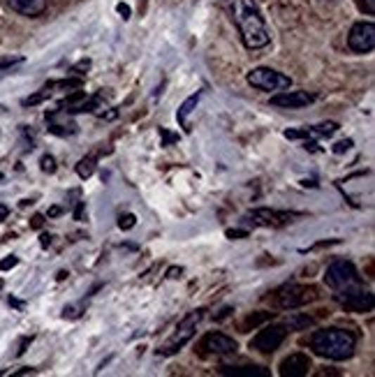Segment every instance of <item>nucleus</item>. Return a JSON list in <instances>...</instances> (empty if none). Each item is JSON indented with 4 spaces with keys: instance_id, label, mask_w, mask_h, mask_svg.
Here are the masks:
<instances>
[{
    "instance_id": "nucleus-13",
    "label": "nucleus",
    "mask_w": 375,
    "mask_h": 377,
    "mask_svg": "<svg viewBox=\"0 0 375 377\" xmlns=\"http://www.w3.org/2000/svg\"><path fill=\"white\" fill-rule=\"evenodd\" d=\"M315 102V95L308 91H283L271 98V107L278 109H301Z\"/></svg>"
},
{
    "instance_id": "nucleus-37",
    "label": "nucleus",
    "mask_w": 375,
    "mask_h": 377,
    "mask_svg": "<svg viewBox=\"0 0 375 377\" xmlns=\"http://www.w3.org/2000/svg\"><path fill=\"white\" fill-rule=\"evenodd\" d=\"M63 317H79V312L75 306H65V310H63Z\"/></svg>"
},
{
    "instance_id": "nucleus-20",
    "label": "nucleus",
    "mask_w": 375,
    "mask_h": 377,
    "mask_svg": "<svg viewBox=\"0 0 375 377\" xmlns=\"http://www.w3.org/2000/svg\"><path fill=\"white\" fill-rule=\"evenodd\" d=\"M95 172V158H84V160H79V165H77V174H79V179H89V176H93Z\"/></svg>"
},
{
    "instance_id": "nucleus-30",
    "label": "nucleus",
    "mask_w": 375,
    "mask_h": 377,
    "mask_svg": "<svg viewBox=\"0 0 375 377\" xmlns=\"http://www.w3.org/2000/svg\"><path fill=\"white\" fill-rule=\"evenodd\" d=\"M19 264V257H14V255H10L7 260H3L0 262V271H10V269H14Z\"/></svg>"
},
{
    "instance_id": "nucleus-16",
    "label": "nucleus",
    "mask_w": 375,
    "mask_h": 377,
    "mask_svg": "<svg viewBox=\"0 0 375 377\" xmlns=\"http://www.w3.org/2000/svg\"><path fill=\"white\" fill-rule=\"evenodd\" d=\"M199 98H202V91H197V93L190 95V98H188L186 102H183L181 107H179V111H177V120H179V125H181V127H186V132L190 130V127H188V116L193 114V109L197 107Z\"/></svg>"
},
{
    "instance_id": "nucleus-43",
    "label": "nucleus",
    "mask_w": 375,
    "mask_h": 377,
    "mask_svg": "<svg viewBox=\"0 0 375 377\" xmlns=\"http://www.w3.org/2000/svg\"><path fill=\"white\" fill-rule=\"evenodd\" d=\"M49 215H51V218H56V215H61V208H58V206H53L51 211H49Z\"/></svg>"
},
{
    "instance_id": "nucleus-18",
    "label": "nucleus",
    "mask_w": 375,
    "mask_h": 377,
    "mask_svg": "<svg viewBox=\"0 0 375 377\" xmlns=\"http://www.w3.org/2000/svg\"><path fill=\"white\" fill-rule=\"evenodd\" d=\"M313 324H315V317L306 315V312H292V317L287 319L285 326L290 328V331H301V328H308Z\"/></svg>"
},
{
    "instance_id": "nucleus-8",
    "label": "nucleus",
    "mask_w": 375,
    "mask_h": 377,
    "mask_svg": "<svg viewBox=\"0 0 375 377\" xmlns=\"http://www.w3.org/2000/svg\"><path fill=\"white\" fill-rule=\"evenodd\" d=\"M287 326L285 324H269L262 326L258 336L250 340V350L260 352V354H274V352L281 347L287 338Z\"/></svg>"
},
{
    "instance_id": "nucleus-23",
    "label": "nucleus",
    "mask_w": 375,
    "mask_h": 377,
    "mask_svg": "<svg viewBox=\"0 0 375 377\" xmlns=\"http://www.w3.org/2000/svg\"><path fill=\"white\" fill-rule=\"evenodd\" d=\"M49 95H51V88H49V86H44V88H42V91H39V93L30 95V98H26V100H23V107H33V104H39L42 100H46V98H49Z\"/></svg>"
},
{
    "instance_id": "nucleus-32",
    "label": "nucleus",
    "mask_w": 375,
    "mask_h": 377,
    "mask_svg": "<svg viewBox=\"0 0 375 377\" xmlns=\"http://www.w3.org/2000/svg\"><path fill=\"white\" fill-rule=\"evenodd\" d=\"M248 231L246 229H227V238H246Z\"/></svg>"
},
{
    "instance_id": "nucleus-21",
    "label": "nucleus",
    "mask_w": 375,
    "mask_h": 377,
    "mask_svg": "<svg viewBox=\"0 0 375 377\" xmlns=\"http://www.w3.org/2000/svg\"><path fill=\"white\" fill-rule=\"evenodd\" d=\"M98 104H100V95H93V98H89L86 102L77 104V107H72V109H68V111H70V114H86V111L98 109Z\"/></svg>"
},
{
    "instance_id": "nucleus-29",
    "label": "nucleus",
    "mask_w": 375,
    "mask_h": 377,
    "mask_svg": "<svg viewBox=\"0 0 375 377\" xmlns=\"http://www.w3.org/2000/svg\"><path fill=\"white\" fill-rule=\"evenodd\" d=\"M352 148V139H343V141H338V143H333V153H345V151H350Z\"/></svg>"
},
{
    "instance_id": "nucleus-44",
    "label": "nucleus",
    "mask_w": 375,
    "mask_h": 377,
    "mask_svg": "<svg viewBox=\"0 0 375 377\" xmlns=\"http://www.w3.org/2000/svg\"><path fill=\"white\" fill-rule=\"evenodd\" d=\"M0 290H3V280H0Z\"/></svg>"
},
{
    "instance_id": "nucleus-10",
    "label": "nucleus",
    "mask_w": 375,
    "mask_h": 377,
    "mask_svg": "<svg viewBox=\"0 0 375 377\" xmlns=\"http://www.w3.org/2000/svg\"><path fill=\"white\" fill-rule=\"evenodd\" d=\"M348 46L355 53H371L375 49V26L373 21H359L350 28Z\"/></svg>"
},
{
    "instance_id": "nucleus-6",
    "label": "nucleus",
    "mask_w": 375,
    "mask_h": 377,
    "mask_svg": "<svg viewBox=\"0 0 375 377\" xmlns=\"http://www.w3.org/2000/svg\"><path fill=\"white\" fill-rule=\"evenodd\" d=\"M246 82L258 91H285L292 86V79L274 68H255L246 75Z\"/></svg>"
},
{
    "instance_id": "nucleus-2",
    "label": "nucleus",
    "mask_w": 375,
    "mask_h": 377,
    "mask_svg": "<svg viewBox=\"0 0 375 377\" xmlns=\"http://www.w3.org/2000/svg\"><path fill=\"white\" fill-rule=\"evenodd\" d=\"M310 350L313 354L329 359V361H345L355 354L357 347V336L348 328H338V326H329V328H320L310 336Z\"/></svg>"
},
{
    "instance_id": "nucleus-33",
    "label": "nucleus",
    "mask_w": 375,
    "mask_h": 377,
    "mask_svg": "<svg viewBox=\"0 0 375 377\" xmlns=\"http://www.w3.org/2000/svg\"><path fill=\"white\" fill-rule=\"evenodd\" d=\"M362 10L366 14H375V0H362Z\"/></svg>"
},
{
    "instance_id": "nucleus-26",
    "label": "nucleus",
    "mask_w": 375,
    "mask_h": 377,
    "mask_svg": "<svg viewBox=\"0 0 375 377\" xmlns=\"http://www.w3.org/2000/svg\"><path fill=\"white\" fill-rule=\"evenodd\" d=\"M134 224H137V218H134L132 213H125V215L118 218V227H121V229H132Z\"/></svg>"
},
{
    "instance_id": "nucleus-36",
    "label": "nucleus",
    "mask_w": 375,
    "mask_h": 377,
    "mask_svg": "<svg viewBox=\"0 0 375 377\" xmlns=\"http://www.w3.org/2000/svg\"><path fill=\"white\" fill-rule=\"evenodd\" d=\"M232 308H222L220 312H218V315H215V319H218V322H222V319H225V317H229V315H232Z\"/></svg>"
},
{
    "instance_id": "nucleus-24",
    "label": "nucleus",
    "mask_w": 375,
    "mask_h": 377,
    "mask_svg": "<svg viewBox=\"0 0 375 377\" xmlns=\"http://www.w3.org/2000/svg\"><path fill=\"white\" fill-rule=\"evenodd\" d=\"M23 63V56H12V58H3L0 60V77H5L14 65H21Z\"/></svg>"
},
{
    "instance_id": "nucleus-45",
    "label": "nucleus",
    "mask_w": 375,
    "mask_h": 377,
    "mask_svg": "<svg viewBox=\"0 0 375 377\" xmlns=\"http://www.w3.org/2000/svg\"><path fill=\"white\" fill-rule=\"evenodd\" d=\"M0 181H3V174H0Z\"/></svg>"
},
{
    "instance_id": "nucleus-14",
    "label": "nucleus",
    "mask_w": 375,
    "mask_h": 377,
    "mask_svg": "<svg viewBox=\"0 0 375 377\" xmlns=\"http://www.w3.org/2000/svg\"><path fill=\"white\" fill-rule=\"evenodd\" d=\"M7 5L12 7L14 12L21 14V17H39L46 5H49V0H7Z\"/></svg>"
},
{
    "instance_id": "nucleus-25",
    "label": "nucleus",
    "mask_w": 375,
    "mask_h": 377,
    "mask_svg": "<svg viewBox=\"0 0 375 377\" xmlns=\"http://www.w3.org/2000/svg\"><path fill=\"white\" fill-rule=\"evenodd\" d=\"M49 88H82V79H63V82H49Z\"/></svg>"
},
{
    "instance_id": "nucleus-28",
    "label": "nucleus",
    "mask_w": 375,
    "mask_h": 377,
    "mask_svg": "<svg viewBox=\"0 0 375 377\" xmlns=\"http://www.w3.org/2000/svg\"><path fill=\"white\" fill-rule=\"evenodd\" d=\"M49 132L53 134H75L77 132V125H49Z\"/></svg>"
},
{
    "instance_id": "nucleus-34",
    "label": "nucleus",
    "mask_w": 375,
    "mask_h": 377,
    "mask_svg": "<svg viewBox=\"0 0 375 377\" xmlns=\"http://www.w3.org/2000/svg\"><path fill=\"white\" fill-rule=\"evenodd\" d=\"M116 12L121 14L123 19H130V7H127L125 3H118V5H116Z\"/></svg>"
},
{
    "instance_id": "nucleus-15",
    "label": "nucleus",
    "mask_w": 375,
    "mask_h": 377,
    "mask_svg": "<svg viewBox=\"0 0 375 377\" xmlns=\"http://www.w3.org/2000/svg\"><path fill=\"white\" fill-rule=\"evenodd\" d=\"M222 375H232V377H269V368L265 366H222Z\"/></svg>"
},
{
    "instance_id": "nucleus-1",
    "label": "nucleus",
    "mask_w": 375,
    "mask_h": 377,
    "mask_svg": "<svg viewBox=\"0 0 375 377\" xmlns=\"http://www.w3.org/2000/svg\"><path fill=\"white\" fill-rule=\"evenodd\" d=\"M229 7H232V19L236 23L239 35H241L246 49L258 51V49L269 46L271 33L258 3H255V0H232Z\"/></svg>"
},
{
    "instance_id": "nucleus-41",
    "label": "nucleus",
    "mask_w": 375,
    "mask_h": 377,
    "mask_svg": "<svg viewBox=\"0 0 375 377\" xmlns=\"http://www.w3.org/2000/svg\"><path fill=\"white\" fill-rule=\"evenodd\" d=\"M82 213H84V202H79L77 211H75V218H77V220H82Z\"/></svg>"
},
{
    "instance_id": "nucleus-3",
    "label": "nucleus",
    "mask_w": 375,
    "mask_h": 377,
    "mask_svg": "<svg viewBox=\"0 0 375 377\" xmlns=\"http://www.w3.org/2000/svg\"><path fill=\"white\" fill-rule=\"evenodd\" d=\"M320 290L313 285H297V283H287L281 285L278 290L271 294V306L278 310H297L301 306H306L310 301L320 299Z\"/></svg>"
},
{
    "instance_id": "nucleus-31",
    "label": "nucleus",
    "mask_w": 375,
    "mask_h": 377,
    "mask_svg": "<svg viewBox=\"0 0 375 377\" xmlns=\"http://www.w3.org/2000/svg\"><path fill=\"white\" fill-rule=\"evenodd\" d=\"M160 134H163V139H165V143H163V146H170V143L179 141V134H172V132H167L165 127H160Z\"/></svg>"
},
{
    "instance_id": "nucleus-19",
    "label": "nucleus",
    "mask_w": 375,
    "mask_h": 377,
    "mask_svg": "<svg viewBox=\"0 0 375 377\" xmlns=\"http://www.w3.org/2000/svg\"><path fill=\"white\" fill-rule=\"evenodd\" d=\"M310 134H317V137H331V134L338 132V123H333V120H329V123H320V125H313L308 127Z\"/></svg>"
},
{
    "instance_id": "nucleus-5",
    "label": "nucleus",
    "mask_w": 375,
    "mask_h": 377,
    "mask_svg": "<svg viewBox=\"0 0 375 377\" xmlns=\"http://www.w3.org/2000/svg\"><path fill=\"white\" fill-rule=\"evenodd\" d=\"M338 294H333V299L345 310L350 312H371L373 306H375V299L369 290H364V287H359L357 283L348 285V287H341L336 290Z\"/></svg>"
},
{
    "instance_id": "nucleus-17",
    "label": "nucleus",
    "mask_w": 375,
    "mask_h": 377,
    "mask_svg": "<svg viewBox=\"0 0 375 377\" xmlns=\"http://www.w3.org/2000/svg\"><path fill=\"white\" fill-rule=\"evenodd\" d=\"M269 319H274V312H253V315H248L241 324H239V328H241V333H248L250 328H258L262 324H267Z\"/></svg>"
},
{
    "instance_id": "nucleus-42",
    "label": "nucleus",
    "mask_w": 375,
    "mask_h": 377,
    "mask_svg": "<svg viewBox=\"0 0 375 377\" xmlns=\"http://www.w3.org/2000/svg\"><path fill=\"white\" fill-rule=\"evenodd\" d=\"M177 274L181 276L183 274V269L179 267V269H170V274H167V276H170V278H177Z\"/></svg>"
},
{
    "instance_id": "nucleus-7",
    "label": "nucleus",
    "mask_w": 375,
    "mask_h": 377,
    "mask_svg": "<svg viewBox=\"0 0 375 377\" xmlns=\"http://www.w3.org/2000/svg\"><path fill=\"white\" fill-rule=\"evenodd\" d=\"M239 350V345L234 338L220 333V331H209L202 340L197 343V354L202 359H211V357H227L234 354Z\"/></svg>"
},
{
    "instance_id": "nucleus-11",
    "label": "nucleus",
    "mask_w": 375,
    "mask_h": 377,
    "mask_svg": "<svg viewBox=\"0 0 375 377\" xmlns=\"http://www.w3.org/2000/svg\"><path fill=\"white\" fill-rule=\"evenodd\" d=\"M299 213H290V211H276V208H255L246 220L258 224V227H283V224L292 222V218H297Z\"/></svg>"
},
{
    "instance_id": "nucleus-22",
    "label": "nucleus",
    "mask_w": 375,
    "mask_h": 377,
    "mask_svg": "<svg viewBox=\"0 0 375 377\" xmlns=\"http://www.w3.org/2000/svg\"><path fill=\"white\" fill-rule=\"evenodd\" d=\"M82 100H86V93H84V91H77V93L68 95L65 100H61V102H58V107H61V109H65V107L72 109V107H77V104L82 102Z\"/></svg>"
},
{
    "instance_id": "nucleus-27",
    "label": "nucleus",
    "mask_w": 375,
    "mask_h": 377,
    "mask_svg": "<svg viewBox=\"0 0 375 377\" xmlns=\"http://www.w3.org/2000/svg\"><path fill=\"white\" fill-rule=\"evenodd\" d=\"M39 167H42V172L53 174V172H56V160H53V155H42V160H39Z\"/></svg>"
},
{
    "instance_id": "nucleus-40",
    "label": "nucleus",
    "mask_w": 375,
    "mask_h": 377,
    "mask_svg": "<svg viewBox=\"0 0 375 377\" xmlns=\"http://www.w3.org/2000/svg\"><path fill=\"white\" fill-rule=\"evenodd\" d=\"M7 215H10V208H7L5 204H0V220H5Z\"/></svg>"
},
{
    "instance_id": "nucleus-12",
    "label": "nucleus",
    "mask_w": 375,
    "mask_h": 377,
    "mask_svg": "<svg viewBox=\"0 0 375 377\" xmlns=\"http://www.w3.org/2000/svg\"><path fill=\"white\" fill-rule=\"evenodd\" d=\"M313 368V361L308 354H301V352H294V354L285 357L278 366V375L281 377H306Z\"/></svg>"
},
{
    "instance_id": "nucleus-38",
    "label": "nucleus",
    "mask_w": 375,
    "mask_h": 377,
    "mask_svg": "<svg viewBox=\"0 0 375 377\" xmlns=\"http://www.w3.org/2000/svg\"><path fill=\"white\" fill-rule=\"evenodd\" d=\"M304 148L306 151H313V153H320V146H317V141H306Z\"/></svg>"
},
{
    "instance_id": "nucleus-9",
    "label": "nucleus",
    "mask_w": 375,
    "mask_h": 377,
    "mask_svg": "<svg viewBox=\"0 0 375 377\" xmlns=\"http://www.w3.org/2000/svg\"><path fill=\"white\" fill-rule=\"evenodd\" d=\"M324 283H326V287H331V290H341V287H348V285H352V283H359L355 264L352 262H345V260L331 262L329 267H326Z\"/></svg>"
},
{
    "instance_id": "nucleus-35",
    "label": "nucleus",
    "mask_w": 375,
    "mask_h": 377,
    "mask_svg": "<svg viewBox=\"0 0 375 377\" xmlns=\"http://www.w3.org/2000/svg\"><path fill=\"white\" fill-rule=\"evenodd\" d=\"M44 224V215H33V218H30V227L33 229H39Z\"/></svg>"
},
{
    "instance_id": "nucleus-39",
    "label": "nucleus",
    "mask_w": 375,
    "mask_h": 377,
    "mask_svg": "<svg viewBox=\"0 0 375 377\" xmlns=\"http://www.w3.org/2000/svg\"><path fill=\"white\" fill-rule=\"evenodd\" d=\"M39 243H42V248H49V245H51V234H42Z\"/></svg>"
},
{
    "instance_id": "nucleus-4",
    "label": "nucleus",
    "mask_w": 375,
    "mask_h": 377,
    "mask_svg": "<svg viewBox=\"0 0 375 377\" xmlns=\"http://www.w3.org/2000/svg\"><path fill=\"white\" fill-rule=\"evenodd\" d=\"M204 308H197V310H190L186 317L181 319L179 326H177V333L167 340L163 347H158V354L160 357H174L177 352H181V347H186V343L193 340V336L197 331V324L204 319Z\"/></svg>"
}]
</instances>
